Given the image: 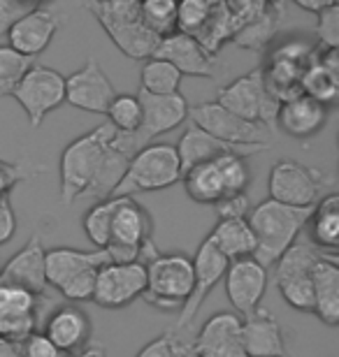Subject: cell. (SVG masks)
<instances>
[{
    "mask_svg": "<svg viewBox=\"0 0 339 357\" xmlns=\"http://www.w3.org/2000/svg\"><path fill=\"white\" fill-rule=\"evenodd\" d=\"M17 232V216H14L10 197H0V246L7 244Z\"/></svg>",
    "mask_w": 339,
    "mask_h": 357,
    "instance_id": "bcb514c9",
    "label": "cell"
},
{
    "mask_svg": "<svg viewBox=\"0 0 339 357\" xmlns=\"http://www.w3.org/2000/svg\"><path fill=\"white\" fill-rule=\"evenodd\" d=\"M312 209L314 206H291L268 197L249 211L247 220L256 237L254 258L265 269L274 267L281 253L300 237L312 216Z\"/></svg>",
    "mask_w": 339,
    "mask_h": 357,
    "instance_id": "6da1fadb",
    "label": "cell"
},
{
    "mask_svg": "<svg viewBox=\"0 0 339 357\" xmlns=\"http://www.w3.org/2000/svg\"><path fill=\"white\" fill-rule=\"evenodd\" d=\"M291 3H293V5H298L300 10H305V12L319 14V12L326 10V7L337 5V0H291Z\"/></svg>",
    "mask_w": 339,
    "mask_h": 357,
    "instance_id": "7dc6e473",
    "label": "cell"
},
{
    "mask_svg": "<svg viewBox=\"0 0 339 357\" xmlns=\"http://www.w3.org/2000/svg\"><path fill=\"white\" fill-rule=\"evenodd\" d=\"M216 102L244 121L261 123L268 130H277V116L281 102L274 96H270V91L265 89L261 68L237 77L226 89H221Z\"/></svg>",
    "mask_w": 339,
    "mask_h": 357,
    "instance_id": "9c48e42d",
    "label": "cell"
},
{
    "mask_svg": "<svg viewBox=\"0 0 339 357\" xmlns=\"http://www.w3.org/2000/svg\"><path fill=\"white\" fill-rule=\"evenodd\" d=\"M10 96L26 112L31 128H40L42 121L47 119V114L66 105V77L54 68L35 66L33 63Z\"/></svg>",
    "mask_w": 339,
    "mask_h": 357,
    "instance_id": "30bf717a",
    "label": "cell"
},
{
    "mask_svg": "<svg viewBox=\"0 0 339 357\" xmlns=\"http://www.w3.org/2000/svg\"><path fill=\"white\" fill-rule=\"evenodd\" d=\"M45 246L38 234H31V239L21 246V251L14 253L12 260H7L0 267V283L21 285V288L45 295L47 278H45Z\"/></svg>",
    "mask_w": 339,
    "mask_h": 357,
    "instance_id": "7402d4cb",
    "label": "cell"
},
{
    "mask_svg": "<svg viewBox=\"0 0 339 357\" xmlns=\"http://www.w3.org/2000/svg\"><path fill=\"white\" fill-rule=\"evenodd\" d=\"M265 3H270V5H277V3H279V0H265Z\"/></svg>",
    "mask_w": 339,
    "mask_h": 357,
    "instance_id": "f5cc1de1",
    "label": "cell"
},
{
    "mask_svg": "<svg viewBox=\"0 0 339 357\" xmlns=\"http://www.w3.org/2000/svg\"><path fill=\"white\" fill-rule=\"evenodd\" d=\"M110 262L105 248L77 251V248H52L45 253V278L70 302H86L93 295L98 269Z\"/></svg>",
    "mask_w": 339,
    "mask_h": 357,
    "instance_id": "277c9868",
    "label": "cell"
},
{
    "mask_svg": "<svg viewBox=\"0 0 339 357\" xmlns=\"http://www.w3.org/2000/svg\"><path fill=\"white\" fill-rule=\"evenodd\" d=\"M182 77L184 75L179 73L172 63H168L165 59H158V56H151L142 66L140 91L151 93V96H172V93H179Z\"/></svg>",
    "mask_w": 339,
    "mask_h": 357,
    "instance_id": "f546056e",
    "label": "cell"
},
{
    "mask_svg": "<svg viewBox=\"0 0 339 357\" xmlns=\"http://www.w3.org/2000/svg\"><path fill=\"white\" fill-rule=\"evenodd\" d=\"M79 3L103 26L107 38L124 56L135 61H147L154 56L161 38L142 24L140 3L135 0H79Z\"/></svg>",
    "mask_w": 339,
    "mask_h": 357,
    "instance_id": "7a4b0ae2",
    "label": "cell"
},
{
    "mask_svg": "<svg viewBox=\"0 0 339 357\" xmlns=\"http://www.w3.org/2000/svg\"><path fill=\"white\" fill-rule=\"evenodd\" d=\"M77 357H107V351L103 346H93V348H86V351H82Z\"/></svg>",
    "mask_w": 339,
    "mask_h": 357,
    "instance_id": "681fc988",
    "label": "cell"
},
{
    "mask_svg": "<svg viewBox=\"0 0 339 357\" xmlns=\"http://www.w3.org/2000/svg\"><path fill=\"white\" fill-rule=\"evenodd\" d=\"M182 181H184L186 192H189V197L198 204H214V202H219L221 197H226L219 167H216L214 160H205V162H198V165L189 167L182 174Z\"/></svg>",
    "mask_w": 339,
    "mask_h": 357,
    "instance_id": "83f0119b",
    "label": "cell"
},
{
    "mask_svg": "<svg viewBox=\"0 0 339 357\" xmlns=\"http://www.w3.org/2000/svg\"><path fill=\"white\" fill-rule=\"evenodd\" d=\"M177 149V155H179V165H182V174L186 172L189 167L198 165V162H205V160H214L216 155H223V153H240L244 158H251L256 153H263L268 151V144H254V146H237V144H228V142H221L212 137L209 132L200 130L198 126H189L186 132L182 135L179 139Z\"/></svg>",
    "mask_w": 339,
    "mask_h": 357,
    "instance_id": "44dd1931",
    "label": "cell"
},
{
    "mask_svg": "<svg viewBox=\"0 0 339 357\" xmlns=\"http://www.w3.org/2000/svg\"><path fill=\"white\" fill-rule=\"evenodd\" d=\"M228 269V260L219 253L212 241L203 239V244L198 246L196 258H193V288L191 295L186 297L184 306L179 309V318L175 323L172 332H182L184 327H191V323L196 320L200 306L205 304V299L212 295V290L223 281V274Z\"/></svg>",
    "mask_w": 339,
    "mask_h": 357,
    "instance_id": "5bb4252c",
    "label": "cell"
},
{
    "mask_svg": "<svg viewBox=\"0 0 339 357\" xmlns=\"http://www.w3.org/2000/svg\"><path fill=\"white\" fill-rule=\"evenodd\" d=\"M314 313L328 327L339 325V265L337 255H323L312 269Z\"/></svg>",
    "mask_w": 339,
    "mask_h": 357,
    "instance_id": "cb8c5ba5",
    "label": "cell"
},
{
    "mask_svg": "<svg viewBox=\"0 0 339 357\" xmlns=\"http://www.w3.org/2000/svg\"><path fill=\"white\" fill-rule=\"evenodd\" d=\"M147 288V265L144 262H107L98 269L91 302L100 309H124L142 297Z\"/></svg>",
    "mask_w": 339,
    "mask_h": 357,
    "instance_id": "7c38bea8",
    "label": "cell"
},
{
    "mask_svg": "<svg viewBox=\"0 0 339 357\" xmlns=\"http://www.w3.org/2000/svg\"><path fill=\"white\" fill-rule=\"evenodd\" d=\"M66 17L49 7H33L31 12H26L17 24H14L10 31H7L5 40L14 52L28 56V59H35L42 52H47L49 45H52L54 35L61 31Z\"/></svg>",
    "mask_w": 339,
    "mask_h": 357,
    "instance_id": "e0dca14e",
    "label": "cell"
},
{
    "mask_svg": "<svg viewBox=\"0 0 339 357\" xmlns=\"http://www.w3.org/2000/svg\"><path fill=\"white\" fill-rule=\"evenodd\" d=\"M277 288L288 306L302 313H314V285L312 274L277 278Z\"/></svg>",
    "mask_w": 339,
    "mask_h": 357,
    "instance_id": "8d00e7d4",
    "label": "cell"
},
{
    "mask_svg": "<svg viewBox=\"0 0 339 357\" xmlns=\"http://www.w3.org/2000/svg\"><path fill=\"white\" fill-rule=\"evenodd\" d=\"M300 89L305 96L314 98L321 105H335L339 98V75L333 70L319 66L316 61H309V66L302 70Z\"/></svg>",
    "mask_w": 339,
    "mask_h": 357,
    "instance_id": "4dcf8cb0",
    "label": "cell"
},
{
    "mask_svg": "<svg viewBox=\"0 0 339 357\" xmlns=\"http://www.w3.org/2000/svg\"><path fill=\"white\" fill-rule=\"evenodd\" d=\"M31 66L33 59L14 52L10 45H0V96H10Z\"/></svg>",
    "mask_w": 339,
    "mask_h": 357,
    "instance_id": "74e56055",
    "label": "cell"
},
{
    "mask_svg": "<svg viewBox=\"0 0 339 357\" xmlns=\"http://www.w3.org/2000/svg\"><path fill=\"white\" fill-rule=\"evenodd\" d=\"M242 348L247 357H291L279 320L261 306L242 320Z\"/></svg>",
    "mask_w": 339,
    "mask_h": 357,
    "instance_id": "d6986e66",
    "label": "cell"
},
{
    "mask_svg": "<svg viewBox=\"0 0 339 357\" xmlns=\"http://www.w3.org/2000/svg\"><path fill=\"white\" fill-rule=\"evenodd\" d=\"M105 116L110 119V123L117 132H133L137 130L142 121V105H140V98L131 96V93H117L114 100L107 107Z\"/></svg>",
    "mask_w": 339,
    "mask_h": 357,
    "instance_id": "d590c367",
    "label": "cell"
},
{
    "mask_svg": "<svg viewBox=\"0 0 339 357\" xmlns=\"http://www.w3.org/2000/svg\"><path fill=\"white\" fill-rule=\"evenodd\" d=\"M177 181H182L177 149L165 142H151L131 158L110 197H135L140 192L170 188Z\"/></svg>",
    "mask_w": 339,
    "mask_h": 357,
    "instance_id": "5b68a950",
    "label": "cell"
},
{
    "mask_svg": "<svg viewBox=\"0 0 339 357\" xmlns=\"http://www.w3.org/2000/svg\"><path fill=\"white\" fill-rule=\"evenodd\" d=\"M307 225H309V239H312L321 251L337 255V248H339V195L337 192H330V195L321 197L319 202L314 204Z\"/></svg>",
    "mask_w": 339,
    "mask_h": 357,
    "instance_id": "4316f807",
    "label": "cell"
},
{
    "mask_svg": "<svg viewBox=\"0 0 339 357\" xmlns=\"http://www.w3.org/2000/svg\"><path fill=\"white\" fill-rule=\"evenodd\" d=\"M35 174H38V169H28L26 165H21V162L0 160V197L10 195V190L19 181H26V178H31Z\"/></svg>",
    "mask_w": 339,
    "mask_h": 357,
    "instance_id": "7bdbcfd3",
    "label": "cell"
},
{
    "mask_svg": "<svg viewBox=\"0 0 339 357\" xmlns=\"http://www.w3.org/2000/svg\"><path fill=\"white\" fill-rule=\"evenodd\" d=\"M209 241L219 248V253L230 260L249 258L256 251V237L247 218H226L219 220L209 234Z\"/></svg>",
    "mask_w": 339,
    "mask_h": 357,
    "instance_id": "484cf974",
    "label": "cell"
},
{
    "mask_svg": "<svg viewBox=\"0 0 339 357\" xmlns=\"http://www.w3.org/2000/svg\"><path fill=\"white\" fill-rule=\"evenodd\" d=\"M226 281V295L233 309L242 316H249L261 306L265 290H268V269L258 262L254 255L240 260H230L223 274Z\"/></svg>",
    "mask_w": 339,
    "mask_h": 357,
    "instance_id": "ac0fdd59",
    "label": "cell"
},
{
    "mask_svg": "<svg viewBox=\"0 0 339 357\" xmlns=\"http://www.w3.org/2000/svg\"><path fill=\"white\" fill-rule=\"evenodd\" d=\"M328 123V107L316 102L314 98L295 96L279 107L277 128H281L286 135H291L295 139H309L314 135H319Z\"/></svg>",
    "mask_w": 339,
    "mask_h": 357,
    "instance_id": "603a6c76",
    "label": "cell"
},
{
    "mask_svg": "<svg viewBox=\"0 0 339 357\" xmlns=\"http://www.w3.org/2000/svg\"><path fill=\"white\" fill-rule=\"evenodd\" d=\"M24 3H28V5H42L45 0H24Z\"/></svg>",
    "mask_w": 339,
    "mask_h": 357,
    "instance_id": "816d5d0a",
    "label": "cell"
},
{
    "mask_svg": "<svg viewBox=\"0 0 339 357\" xmlns=\"http://www.w3.org/2000/svg\"><path fill=\"white\" fill-rule=\"evenodd\" d=\"M135 3H140V0H135Z\"/></svg>",
    "mask_w": 339,
    "mask_h": 357,
    "instance_id": "11a10c76",
    "label": "cell"
},
{
    "mask_svg": "<svg viewBox=\"0 0 339 357\" xmlns=\"http://www.w3.org/2000/svg\"><path fill=\"white\" fill-rule=\"evenodd\" d=\"M335 181L328 174L314 167L302 165L298 160H279L270 169V199L291 206H314L321 199L323 190L330 188Z\"/></svg>",
    "mask_w": 339,
    "mask_h": 357,
    "instance_id": "8fae6325",
    "label": "cell"
},
{
    "mask_svg": "<svg viewBox=\"0 0 339 357\" xmlns=\"http://www.w3.org/2000/svg\"><path fill=\"white\" fill-rule=\"evenodd\" d=\"M154 56L172 63L182 75L205 77V79L214 77V56L196 38H191L186 33L175 31L161 38Z\"/></svg>",
    "mask_w": 339,
    "mask_h": 357,
    "instance_id": "ffe728a7",
    "label": "cell"
},
{
    "mask_svg": "<svg viewBox=\"0 0 339 357\" xmlns=\"http://www.w3.org/2000/svg\"><path fill=\"white\" fill-rule=\"evenodd\" d=\"M189 119L193 126H198L200 130L209 132L212 137L228 142V144L237 146H254V144H268V128L261 123H251L240 116H235L233 112H228L226 107L219 102H200L196 107H189Z\"/></svg>",
    "mask_w": 339,
    "mask_h": 357,
    "instance_id": "4fadbf2b",
    "label": "cell"
},
{
    "mask_svg": "<svg viewBox=\"0 0 339 357\" xmlns=\"http://www.w3.org/2000/svg\"><path fill=\"white\" fill-rule=\"evenodd\" d=\"M114 96L117 89L96 59H89L82 68L66 77V102L82 112L105 114Z\"/></svg>",
    "mask_w": 339,
    "mask_h": 357,
    "instance_id": "2e32d148",
    "label": "cell"
},
{
    "mask_svg": "<svg viewBox=\"0 0 339 357\" xmlns=\"http://www.w3.org/2000/svg\"><path fill=\"white\" fill-rule=\"evenodd\" d=\"M316 38L323 49L339 47V5L326 7L319 12V24H316Z\"/></svg>",
    "mask_w": 339,
    "mask_h": 357,
    "instance_id": "b9f144b4",
    "label": "cell"
},
{
    "mask_svg": "<svg viewBox=\"0 0 339 357\" xmlns=\"http://www.w3.org/2000/svg\"><path fill=\"white\" fill-rule=\"evenodd\" d=\"M154 241V218L135 197H117L110 244V262H142V246Z\"/></svg>",
    "mask_w": 339,
    "mask_h": 357,
    "instance_id": "ba28073f",
    "label": "cell"
},
{
    "mask_svg": "<svg viewBox=\"0 0 339 357\" xmlns=\"http://www.w3.org/2000/svg\"><path fill=\"white\" fill-rule=\"evenodd\" d=\"M142 105V121L133 132H114L112 144L121 149L126 155H133L151 144L156 137L175 130L189 119V102L182 93H172V96H151V93L140 91L137 93Z\"/></svg>",
    "mask_w": 339,
    "mask_h": 357,
    "instance_id": "8992f818",
    "label": "cell"
},
{
    "mask_svg": "<svg viewBox=\"0 0 339 357\" xmlns=\"http://www.w3.org/2000/svg\"><path fill=\"white\" fill-rule=\"evenodd\" d=\"M21 357H68L59 346H54V341L47 337L45 332H31L28 337L19 341Z\"/></svg>",
    "mask_w": 339,
    "mask_h": 357,
    "instance_id": "60d3db41",
    "label": "cell"
},
{
    "mask_svg": "<svg viewBox=\"0 0 339 357\" xmlns=\"http://www.w3.org/2000/svg\"><path fill=\"white\" fill-rule=\"evenodd\" d=\"M38 5H28L24 0H0V42L5 40L7 31L24 17L26 12H31Z\"/></svg>",
    "mask_w": 339,
    "mask_h": 357,
    "instance_id": "f6af8a7d",
    "label": "cell"
},
{
    "mask_svg": "<svg viewBox=\"0 0 339 357\" xmlns=\"http://www.w3.org/2000/svg\"><path fill=\"white\" fill-rule=\"evenodd\" d=\"M212 10L214 7L207 5L205 0H177V31L198 38Z\"/></svg>",
    "mask_w": 339,
    "mask_h": 357,
    "instance_id": "f35d334b",
    "label": "cell"
},
{
    "mask_svg": "<svg viewBox=\"0 0 339 357\" xmlns=\"http://www.w3.org/2000/svg\"><path fill=\"white\" fill-rule=\"evenodd\" d=\"M45 334L63 353L82 351L91 339V318L77 306H59L47 318Z\"/></svg>",
    "mask_w": 339,
    "mask_h": 357,
    "instance_id": "d4e9b609",
    "label": "cell"
},
{
    "mask_svg": "<svg viewBox=\"0 0 339 357\" xmlns=\"http://www.w3.org/2000/svg\"><path fill=\"white\" fill-rule=\"evenodd\" d=\"M191 344L179 339L177 332H165L154 341H149L135 357H189Z\"/></svg>",
    "mask_w": 339,
    "mask_h": 357,
    "instance_id": "ab89813d",
    "label": "cell"
},
{
    "mask_svg": "<svg viewBox=\"0 0 339 357\" xmlns=\"http://www.w3.org/2000/svg\"><path fill=\"white\" fill-rule=\"evenodd\" d=\"M272 7L274 5H268L254 21H249L247 26H242L240 31L235 33L233 42L237 47L256 49V52H261V49L268 45L274 31H277V19H279Z\"/></svg>",
    "mask_w": 339,
    "mask_h": 357,
    "instance_id": "d6a6232c",
    "label": "cell"
},
{
    "mask_svg": "<svg viewBox=\"0 0 339 357\" xmlns=\"http://www.w3.org/2000/svg\"><path fill=\"white\" fill-rule=\"evenodd\" d=\"M193 288V260L184 253H158L147 262L144 302L161 311L182 309Z\"/></svg>",
    "mask_w": 339,
    "mask_h": 357,
    "instance_id": "52a82bcc",
    "label": "cell"
},
{
    "mask_svg": "<svg viewBox=\"0 0 339 357\" xmlns=\"http://www.w3.org/2000/svg\"><path fill=\"white\" fill-rule=\"evenodd\" d=\"M45 302V295L0 283V339L21 341L38 330V313Z\"/></svg>",
    "mask_w": 339,
    "mask_h": 357,
    "instance_id": "9a60e30c",
    "label": "cell"
},
{
    "mask_svg": "<svg viewBox=\"0 0 339 357\" xmlns=\"http://www.w3.org/2000/svg\"><path fill=\"white\" fill-rule=\"evenodd\" d=\"M323 255H330V253L321 251V248L316 246L312 239L302 237V234H300V237L295 239L284 253H281V258L274 262V265H277V278L312 274L314 265L323 258Z\"/></svg>",
    "mask_w": 339,
    "mask_h": 357,
    "instance_id": "f1b7e54d",
    "label": "cell"
},
{
    "mask_svg": "<svg viewBox=\"0 0 339 357\" xmlns=\"http://www.w3.org/2000/svg\"><path fill=\"white\" fill-rule=\"evenodd\" d=\"M114 128L103 123L82 137L72 139L61 153V202L70 206L77 197H84L96 178L103 155L114 137Z\"/></svg>",
    "mask_w": 339,
    "mask_h": 357,
    "instance_id": "3957f363",
    "label": "cell"
},
{
    "mask_svg": "<svg viewBox=\"0 0 339 357\" xmlns=\"http://www.w3.org/2000/svg\"><path fill=\"white\" fill-rule=\"evenodd\" d=\"M205 3H207V5H212V7H216V5H221L223 0H205Z\"/></svg>",
    "mask_w": 339,
    "mask_h": 357,
    "instance_id": "f907efd6",
    "label": "cell"
},
{
    "mask_svg": "<svg viewBox=\"0 0 339 357\" xmlns=\"http://www.w3.org/2000/svg\"><path fill=\"white\" fill-rule=\"evenodd\" d=\"M0 267H3V260H0Z\"/></svg>",
    "mask_w": 339,
    "mask_h": 357,
    "instance_id": "db71d44e",
    "label": "cell"
},
{
    "mask_svg": "<svg viewBox=\"0 0 339 357\" xmlns=\"http://www.w3.org/2000/svg\"><path fill=\"white\" fill-rule=\"evenodd\" d=\"M0 357H21V348H19V341L0 339Z\"/></svg>",
    "mask_w": 339,
    "mask_h": 357,
    "instance_id": "c3c4849f",
    "label": "cell"
},
{
    "mask_svg": "<svg viewBox=\"0 0 339 357\" xmlns=\"http://www.w3.org/2000/svg\"><path fill=\"white\" fill-rule=\"evenodd\" d=\"M114 209H117V197H105V199H98V202L86 211L84 232L96 248H105L110 244Z\"/></svg>",
    "mask_w": 339,
    "mask_h": 357,
    "instance_id": "1f68e13d",
    "label": "cell"
},
{
    "mask_svg": "<svg viewBox=\"0 0 339 357\" xmlns=\"http://www.w3.org/2000/svg\"><path fill=\"white\" fill-rule=\"evenodd\" d=\"M214 209L219 213V220L226 218H247L251 211L249 195L247 192H237V195L221 197L219 202H214Z\"/></svg>",
    "mask_w": 339,
    "mask_h": 357,
    "instance_id": "ee69618b",
    "label": "cell"
},
{
    "mask_svg": "<svg viewBox=\"0 0 339 357\" xmlns=\"http://www.w3.org/2000/svg\"><path fill=\"white\" fill-rule=\"evenodd\" d=\"M142 24L158 38L177 31V0H140Z\"/></svg>",
    "mask_w": 339,
    "mask_h": 357,
    "instance_id": "836d02e7",
    "label": "cell"
},
{
    "mask_svg": "<svg viewBox=\"0 0 339 357\" xmlns=\"http://www.w3.org/2000/svg\"><path fill=\"white\" fill-rule=\"evenodd\" d=\"M249 158H244L240 153H223L216 155L214 162L219 167L223 190L228 195H237V192H247L251 183V169H249Z\"/></svg>",
    "mask_w": 339,
    "mask_h": 357,
    "instance_id": "e575fe53",
    "label": "cell"
}]
</instances>
